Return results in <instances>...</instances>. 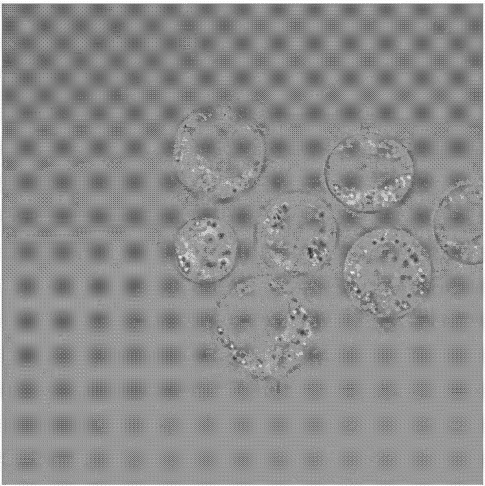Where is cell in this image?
Listing matches in <instances>:
<instances>
[{"label": "cell", "instance_id": "1", "mask_svg": "<svg viewBox=\"0 0 485 486\" xmlns=\"http://www.w3.org/2000/svg\"><path fill=\"white\" fill-rule=\"evenodd\" d=\"M433 264L425 245L401 228L372 229L355 240L342 267L344 291L363 313L380 319L403 316L428 295Z\"/></svg>", "mask_w": 485, "mask_h": 486}, {"label": "cell", "instance_id": "2", "mask_svg": "<svg viewBox=\"0 0 485 486\" xmlns=\"http://www.w3.org/2000/svg\"><path fill=\"white\" fill-rule=\"evenodd\" d=\"M264 145L246 119L223 110L196 114L174 137L173 164L181 182L203 199L224 202L248 191L260 173Z\"/></svg>", "mask_w": 485, "mask_h": 486}, {"label": "cell", "instance_id": "3", "mask_svg": "<svg viewBox=\"0 0 485 486\" xmlns=\"http://www.w3.org/2000/svg\"><path fill=\"white\" fill-rule=\"evenodd\" d=\"M326 178L333 195L361 213L384 211L400 203L412 187L413 159L388 136L362 131L343 140L330 154Z\"/></svg>", "mask_w": 485, "mask_h": 486}, {"label": "cell", "instance_id": "4", "mask_svg": "<svg viewBox=\"0 0 485 486\" xmlns=\"http://www.w3.org/2000/svg\"><path fill=\"white\" fill-rule=\"evenodd\" d=\"M339 234L330 208L314 196L297 192L281 195L262 208L253 241L266 265L278 274L297 276L316 272L328 262Z\"/></svg>", "mask_w": 485, "mask_h": 486}, {"label": "cell", "instance_id": "5", "mask_svg": "<svg viewBox=\"0 0 485 486\" xmlns=\"http://www.w3.org/2000/svg\"><path fill=\"white\" fill-rule=\"evenodd\" d=\"M239 238L227 220L213 215L193 217L178 229L171 255L178 273L198 286L218 283L236 267L240 254Z\"/></svg>", "mask_w": 485, "mask_h": 486}, {"label": "cell", "instance_id": "6", "mask_svg": "<svg viewBox=\"0 0 485 486\" xmlns=\"http://www.w3.org/2000/svg\"><path fill=\"white\" fill-rule=\"evenodd\" d=\"M433 231L441 249L468 265L484 260V189L467 184L450 191L435 210Z\"/></svg>", "mask_w": 485, "mask_h": 486}, {"label": "cell", "instance_id": "7", "mask_svg": "<svg viewBox=\"0 0 485 486\" xmlns=\"http://www.w3.org/2000/svg\"><path fill=\"white\" fill-rule=\"evenodd\" d=\"M35 431L38 437L43 440H55L59 439L62 431L57 427H43L36 429Z\"/></svg>", "mask_w": 485, "mask_h": 486}, {"label": "cell", "instance_id": "8", "mask_svg": "<svg viewBox=\"0 0 485 486\" xmlns=\"http://www.w3.org/2000/svg\"><path fill=\"white\" fill-rule=\"evenodd\" d=\"M434 474L438 477L446 478L451 474V467L449 462L446 459H442L437 462L433 468Z\"/></svg>", "mask_w": 485, "mask_h": 486}, {"label": "cell", "instance_id": "9", "mask_svg": "<svg viewBox=\"0 0 485 486\" xmlns=\"http://www.w3.org/2000/svg\"><path fill=\"white\" fill-rule=\"evenodd\" d=\"M418 453L421 456L430 457L434 454V450L431 446L423 445L419 447Z\"/></svg>", "mask_w": 485, "mask_h": 486}, {"label": "cell", "instance_id": "10", "mask_svg": "<svg viewBox=\"0 0 485 486\" xmlns=\"http://www.w3.org/2000/svg\"><path fill=\"white\" fill-rule=\"evenodd\" d=\"M419 30L422 32H430L431 27L429 23H424L419 27Z\"/></svg>", "mask_w": 485, "mask_h": 486}]
</instances>
